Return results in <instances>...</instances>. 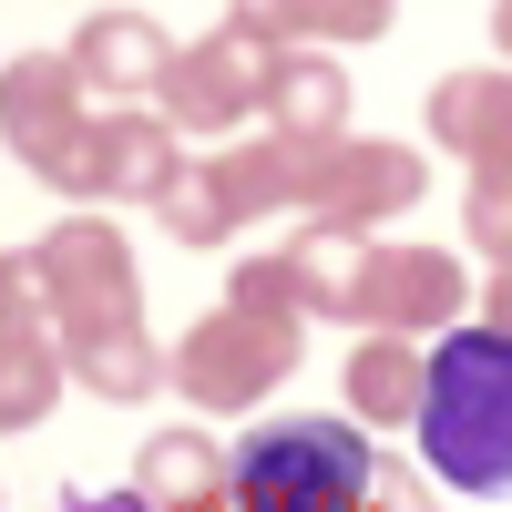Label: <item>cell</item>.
Returning a JSON list of instances; mask_svg holds the SVG:
<instances>
[{"label": "cell", "mask_w": 512, "mask_h": 512, "mask_svg": "<svg viewBox=\"0 0 512 512\" xmlns=\"http://www.w3.org/2000/svg\"><path fill=\"white\" fill-rule=\"evenodd\" d=\"M482 328L512 338V267H492V287H482Z\"/></svg>", "instance_id": "22"}, {"label": "cell", "mask_w": 512, "mask_h": 512, "mask_svg": "<svg viewBox=\"0 0 512 512\" xmlns=\"http://www.w3.org/2000/svg\"><path fill=\"white\" fill-rule=\"evenodd\" d=\"M11 277H31V297L52 308L62 349H93V338L144 328V287H134V246L103 216H62L52 236H31L11 256Z\"/></svg>", "instance_id": "3"}, {"label": "cell", "mask_w": 512, "mask_h": 512, "mask_svg": "<svg viewBox=\"0 0 512 512\" xmlns=\"http://www.w3.org/2000/svg\"><path fill=\"white\" fill-rule=\"evenodd\" d=\"M175 52H185V41H164L154 11H93V21L72 31V72L93 82L103 103H144V93H164Z\"/></svg>", "instance_id": "10"}, {"label": "cell", "mask_w": 512, "mask_h": 512, "mask_svg": "<svg viewBox=\"0 0 512 512\" xmlns=\"http://www.w3.org/2000/svg\"><path fill=\"white\" fill-rule=\"evenodd\" d=\"M154 216H164V236H175V246H226V236L246 226V205H236V185L216 175V154H205V164H185V175L164 185Z\"/></svg>", "instance_id": "17"}, {"label": "cell", "mask_w": 512, "mask_h": 512, "mask_svg": "<svg viewBox=\"0 0 512 512\" xmlns=\"http://www.w3.org/2000/svg\"><path fill=\"white\" fill-rule=\"evenodd\" d=\"M62 379H72V349H62L52 308L31 297V277L0 267V431H31V420H52Z\"/></svg>", "instance_id": "9"}, {"label": "cell", "mask_w": 512, "mask_h": 512, "mask_svg": "<svg viewBox=\"0 0 512 512\" xmlns=\"http://www.w3.org/2000/svg\"><path fill=\"white\" fill-rule=\"evenodd\" d=\"M379 482V461L359 441V420L297 410V420H256L236 441V512H359Z\"/></svg>", "instance_id": "2"}, {"label": "cell", "mask_w": 512, "mask_h": 512, "mask_svg": "<svg viewBox=\"0 0 512 512\" xmlns=\"http://www.w3.org/2000/svg\"><path fill=\"white\" fill-rule=\"evenodd\" d=\"M297 349H308V318L287 308H205L185 338H175V390L195 410H256L277 390V379L297 369Z\"/></svg>", "instance_id": "5"}, {"label": "cell", "mask_w": 512, "mask_h": 512, "mask_svg": "<svg viewBox=\"0 0 512 512\" xmlns=\"http://www.w3.org/2000/svg\"><path fill=\"white\" fill-rule=\"evenodd\" d=\"M338 390H349V420H369V431L420 420V400H431V349H420V338L369 328L359 349H349V369H338Z\"/></svg>", "instance_id": "15"}, {"label": "cell", "mask_w": 512, "mask_h": 512, "mask_svg": "<svg viewBox=\"0 0 512 512\" xmlns=\"http://www.w3.org/2000/svg\"><path fill=\"white\" fill-rule=\"evenodd\" d=\"M226 297H236V308H287V318H308V297H297V267H287V246H277V256H236Z\"/></svg>", "instance_id": "20"}, {"label": "cell", "mask_w": 512, "mask_h": 512, "mask_svg": "<svg viewBox=\"0 0 512 512\" xmlns=\"http://www.w3.org/2000/svg\"><path fill=\"white\" fill-rule=\"evenodd\" d=\"M82 93L93 82L72 72V52H21L0 72V134L52 195L103 205V113H82Z\"/></svg>", "instance_id": "4"}, {"label": "cell", "mask_w": 512, "mask_h": 512, "mask_svg": "<svg viewBox=\"0 0 512 512\" xmlns=\"http://www.w3.org/2000/svg\"><path fill=\"white\" fill-rule=\"evenodd\" d=\"M287 52V41H267V31H246V21H216L205 41H185L175 52V72H164V123L175 134H236L246 113H267V62Z\"/></svg>", "instance_id": "7"}, {"label": "cell", "mask_w": 512, "mask_h": 512, "mask_svg": "<svg viewBox=\"0 0 512 512\" xmlns=\"http://www.w3.org/2000/svg\"><path fill=\"white\" fill-rule=\"evenodd\" d=\"M420 195H431V164H420V144L328 134V144H308V205H297V216H308V226H349V236H369V226L410 216Z\"/></svg>", "instance_id": "6"}, {"label": "cell", "mask_w": 512, "mask_h": 512, "mask_svg": "<svg viewBox=\"0 0 512 512\" xmlns=\"http://www.w3.org/2000/svg\"><path fill=\"white\" fill-rule=\"evenodd\" d=\"M461 236H472L492 267H512V164H472V185H461Z\"/></svg>", "instance_id": "19"}, {"label": "cell", "mask_w": 512, "mask_h": 512, "mask_svg": "<svg viewBox=\"0 0 512 512\" xmlns=\"http://www.w3.org/2000/svg\"><path fill=\"white\" fill-rule=\"evenodd\" d=\"M461 308H472V277H461L451 246H379L369 236V267L349 297V328H390V338H451Z\"/></svg>", "instance_id": "8"}, {"label": "cell", "mask_w": 512, "mask_h": 512, "mask_svg": "<svg viewBox=\"0 0 512 512\" xmlns=\"http://www.w3.org/2000/svg\"><path fill=\"white\" fill-rule=\"evenodd\" d=\"M287 267H297L308 318H349L359 267H369V236H349V226H297V236H287Z\"/></svg>", "instance_id": "16"}, {"label": "cell", "mask_w": 512, "mask_h": 512, "mask_svg": "<svg viewBox=\"0 0 512 512\" xmlns=\"http://www.w3.org/2000/svg\"><path fill=\"white\" fill-rule=\"evenodd\" d=\"M267 134H349V62L318 52V41H287V52L267 62Z\"/></svg>", "instance_id": "12"}, {"label": "cell", "mask_w": 512, "mask_h": 512, "mask_svg": "<svg viewBox=\"0 0 512 512\" xmlns=\"http://www.w3.org/2000/svg\"><path fill=\"white\" fill-rule=\"evenodd\" d=\"M134 502H154V512H216V502H236V451H216L205 431H154L134 451Z\"/></svg>", "instance_id": "13"}, {"label": "cell", "mask_w": 512, "mask_h": 512, "mask_svg": "<svg viewBox=\"0 0 512 512\" xmlns=\"http://www.w3.org/2000/svg\"><path fill=\"white\" fill-rule=\"evenodd\" d=\"M390 21H400V0H287V41H318V52L379 41Z\"/></svg>", "instance_id": "18"}, {"label": "cell", "mask_w": 512, "mask_h": 512, "mask_svg": "<svg viewBox=\"0 0 512 512\" xmlns=\"http://www.w3.org/2000/svg\"><path fill=\"white\" fill-rule=\"evenodd\" d=\"M226 21H246V31H267V41H287V0H226Z\"/></svg>", "instance_id": "21"}, {"label": "cell", "mask_w": 512, "mask_h": 512, "mask_svg": "<svg viewBox=\"0 0 512 512\" xmlns=\"http://www.w3.org/2000/svg\"><path fill=\"white\" fill-rule=\"evenodd\" d=\"M492 52L512 62V0H492Z\"/></svg>", "instance_id": "23"}, {"label": "cell", "mask_w": 512, "mask_h": 512, "mask_svg": "<svg viewBox=\"0 0 512 512\" xmlns=\"http://www.w3.org/2000/svg\"><path fill=\"white\" fill-rule=\"evenodd\" d=\"M431 144L461 154V164H512V62H482V72H441L431 82Z\"/></svg>", "instance_id": "11"}, {"label": "cell", "mask_w": 512, "mask_h": 512, "mask_svg": "<svg viewBox=\"0 0 512 512\" xmlns=\"http://www.w3.org/2000/svg\"><path fill=\"white\" fill-rule=\"evenodd\" d=\"M185 175V134L144 103L103 113V205H164V185Z\"/></svg>", "instance_id": "14"}, {"label": "cell", "mask_w": 512, "mask_h": 512, "mask_svg": "<svg viewBox=\"0 0 512 512\" xmlns=\"http://www.w3.org/2000/svg\"><path fill=\"white\" fill-rule=\"evenodd\" d=\"M420 451L451 492L512 502V338L451 328L431 349V400H420Z\"/></svg>", "instance_id": "1"}]
</instances>
